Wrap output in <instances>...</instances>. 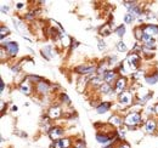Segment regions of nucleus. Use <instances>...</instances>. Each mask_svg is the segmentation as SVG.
Wrapping results in <instances>:
<instances>
[{
    "mask_svg": "<svg viewBox=\"0 0 158 148\" xmlns=\"http://www.w3.org/2000/svg\"><path fill=\"white\" fill-rule=\"evenodd\" d=\"M140 121H141V117H140L139 113H131V114H129L125 118V120H124V123L127 125H129V126H135V125L140 124Z\"/></svg>",
    "mask_w": 158,
    "mask_h": 148,
    "instance_id": "nucleus-1",
    "label": "nucleus"
},
{
    "mask_svg": "<svg viewBox=\"0 0 158 148\" xmlns=\"http://www.w3.org/2000/svg\"><path fill=\"white\" fill-rule=\"evenodd\" d=\"M6 49H7V51H9L10 55L15 56L17 54V51H19V45H17V43L11 41V43H7L6 44Z\"/></svg>",
    "mask_w": 158,
    "mask_h": 148,
    "instance_id": "nucleus-2",
    "label": "nucleus"
},
{
    "mask_svg": "<svg viewBox=\"0 0 158 148\" xmlns=\"http://www.w3.org/2000/svg\"><path fill=\"white\" fill-rule=\"evenodd\" d=\"M128 62H129L130 67H131L133 69H135V68L138 67V64H139V56L135 55V54L130 55V56H129V58H128Z\"/></svg>",
    "mask_w": 158,
    "mask_h": 148,
    "instance_id": "nucleus-3",
    "label": "nucleus"
},
{
    "mask_svg": "<svg viewBox=\"0 0 158 148\" xmlns=\"http://www.w3.org/2000/svg\"><path fill=\"white\" fill-rule=\"evenodd\" d=\"M80 74H90L95 72V67H85V66H80L76 69Z\"/></svg>",
    "mask_w": 158,
    "mask_h": 148,
    "instance_id": "nucleus-4",
    "label": "nucleus"
},
{
    "mask_svg": "<svg viewBox=\"0 0 158 148\" xmlns=\"http://www.w3.org/2000/svg\"><path fill=\"white\" fill-rule=\"evenodd\" d=\"M49 134H50V137H51L52 140H57L60 136H62L63 131L60 129V128H54V129H51V131H50Z\"/></svg>",
    "mask_w": 158,
    "mask_h": 148,
    "instance_id": "nucleus-5",
    "label": "nucleus"
},
{
    "mask_svg": "<svg viewBox=\"0 0 158 148\" xmlns=\"http://www.w3.org/2000/svg\"><path fill=\"white\" fill-rule=\"evenodd\" d=\"M142 40H143V43H145L147 46H150V47L155 46V40H153V38L151 37V35L142 33Z\"/></svg>",
    "mask_w": 158,
    "mask_h": 148,
    "instance_id": "nucleus-6",
    "label": "nucleus"
},
{
    "mask_svg": "<svg viewBox=\"0 0 158 148\" xmlns=\"http://www.w3.org/2000/svg\"><path fill=\"white\" fill-rule=\"evenodd\" d=\"M143 33L152 37L153 34H157L158 33V27H156V26H147V27H145Z\"/></svg>",
    "mask_w": 158,
    "mask_h": 148,
    "instance_id": "nucleus-7",
    "label": "nucleus"
},
{
    "mask_svg": "<svg viewBox=\"0 0 158 148\" xmlns=\"http://www.w3.org/2000/svg\"><path fill=\"white\" fill-rule=\"evenodd\" d=\"M69 146V141L67 140V138H64V140H59V141H56L55 143H54V147L55 148H67Z\"/></svg>",
    "mask_w": 158,
    "mask_h": 148,
    "instance_id": "nucleus-8",
    "label": "nucleus"
},
{
    "mask_svg": "<svg viewBox=\"0 0 158 148\" xmlns=\"http://www.w3.org/2000/svg\"><path fill=\"white\" fill-rule=\"evenodd\" d=\"M120 102L123 105H129L131 102V95L129 92H123L120 95Z\"/></svg>",
    "mask_w": 158,
    "mask_h": 148,
    "instance_id": "nucleus-9",
    "label": "nucleus"
},
{
    "mask_svg": "<svg viewBox=\"0 0 158 148\" xmlns=\"http://www.w3.org/2000/svg\"><path fill=\"white\" fill-rule=\"evenodd\" d=\"M43 55H44V57H46L48 60H50L54 56V51H52V49L50 46H46L45 49H43Z\"/></svg>",
    "mask_w": 158,
    "mask_h": 148,
    "instance_id": "nucleus-10",
    "label": "nucleus"
},
{
    "mask_svg": "<svg viewBox=\"0 0 158 148\" xmlns=\"http://www.w3.org/2000/svg\"><path fill=\"white\" fill-rule=\"evenodd\" d=\"M110 107H111V105L108 103V102H103L100 107H98V113H100V114H102V113H106V112L110 109Z\"/></svg>",
    "mask_w": 158,
    "mask_h": 148,
    "instance_id": "nucleus-11",
    "label": "nucleus"
},
{
    "mask_svg": "<svg viewBox=\"0 0 158 148\" xmlns=\"http://www.w3.org/2000/svg\"><path fill=\"white\" fill-rule=\"evenodd\" d=\"M60 114H61V112H60V108L59 107H54V108H51L50 112H49V115H50V118H59Z\"/></svg>",
    "mask_w": 158,
    "mask_h": 148,
    "instance_id": "nucleus-12",
    "label": "nucleus"
},
{
    "mask_svg": "<svg viewBox=\"0 0 158 148\" xmlns=\"http://www.w3.org/2000/svg\"><path fill=\"white\" fill-rule=\"evenodd\" d=\"M156 129V123L153 120H148L147 124H146V131L147 132H153Z\"/></svg>",
    "mask_w": 158,
    "mask_h": 148,
    "instance_id": "nucleus-13",
    "label": "nucleus"
},
{
    "mask_svg": "<svg viewBox=\"0 0 158 148\" xmlns=\"http://www.w3.org/2000/svg\"><path fill=\"white\" fill-rule=\"evenodd\" d=\"M100 34H101V35H110V34H111V28H110V26H108V24L103 26V27L100 29Z\"/></svg>",
    "mask_w": 158,
    "mask_h": 148,
    "instance_id": "nucleus-14",
    "label": "nucleus"
},
{
    "mask_svg": "<svg viewBox=\"0 0 158 148\" xmlns=\"http://www.w3.org/2000/svg\"><path fill=\"white\" fill-rule=\"evenodd\" d=\"M48 89H49L48 84H45V83H43V81H40L39 84H38V91H39V92H41V93L46 92Z\"/></svg>",
    "mask_w": 158,
    "mask_h": 148,
    "instance_id": "nucleus-15",
    "label": "nucleus"
},
{
    "mask_svg": "<svg viewBox=\"0 0 158 148\" xmlns=\"http://www.w3.org/2000/svg\"><path fill=\"white\" fill-rule=\"evenodd\" d=\"M124 88H125V79H119L118 81H117V91L118 92L123 91Z\"/></svg>",
    "mask_w": 158,
    "mask_h": 148,
    "instance_id": "nucleus-16",
    "label": "nucleus"
},
{
    "mask_svg": "<svg viewBox=\"0 0 158 148\" xmlns=\"http://www.w3.org/2000/svg\"><path fill=\"white\" fill-rule=\"evenodd\" d=\"M21 91L23 93H26V95H29V93H31V88H29V85H28L27 83H23V84L21 85Z\"/></svg>",
    "mask_w": 158,
    "mask_h": 148,
    "instance_id": "nucleus-17",
    "label": "nucleus"
},
{
    "mask_svg": "<svg viewBox=\"0 0 158 148\" xmlns=\"http://www.w3.org/2000/svg\"><path fill=\"white\" fill-rule=\"evenodd\" d=\"M96 140L99 141L100 143H103V145H106V143L110 142V137H107V136H101V135H98V136H96Z\"/></svg>",
    "mask_w": 158,
    "mask_h": 148,
    "instance_id": "nucleus-18",
    "label": "nucleus"
},
{
    "mask_svg": "<svg viewBox=\"0 0 158 148\" xmlns=\"http://www.w3.org/2000/svg\"><path fill=\"white\" fill-rule=\"evenodd\" d=\"M116 33H117V35H118V37H123V35H124V33H125V27H124V26L118 27V28L116 29Z\"/></svg>",
    "mask_w": 158,
    "mask_h": 148,
    "instance_id": "nucleus-19",
    "label": "nucleus"
},
{
    "mask_svg": "<svg viewBox=\"0 0 158 148\" xmlns=\"http://www.w3.org/2000/svg\"><path fill=\"white\" fill-rule=\"evenodd\" d=\"M158 80V74L157 75H153V76H146V81L150 83V84H155Z\"/></svg>",
    "mask_w": 158,
    "mask_h": 148,
    "instance_id": "nucleus-20",
    "label": "nucleus"
},
{
    "mask_svg": "<svg viewBox=\"0 0 158 148\" xmlns=\"http://www.w3.org/2000/svg\"><path fill=\"white\" fill-rule=\"evenodd\" d=\"M114 78V72H106L105 74V80L106 81H111Z\"/></svg>",
    "mask_w": 158,
    "mask_h": 148,
    "instance_id": "nucleus-21",
    "label": "nucleus"
},
{
    "mask_svg": "<svg viewBox=\"0 0 158 148\" xmlns=\"http://www.w3.org/2000/svg\"><path fill=\"white\" fill-rule=\"evenodd\" d=\"M110 120H111V123H112V124H114V125H117V126L122 124V120L119 119L118 117H112Z\"/></svg>",
    "mask_w": 158,
    "mask_h": 148,
    "instance_id": "nucleus-22",
    "label": "nucleus"
},
{
    "mask_svg": "<svg viewBox=\"0 0 158 148\" xmlns=\"http://www.w3.org/2000/svg\"><path fill=\"white\" fill-rule=\"evenodd\" d=\"M117 47H118L119 51H127V46H125V44L123 41H119L117 44Z\"/></svg>",
    "mask_w": 158,
    "mask_h": 148,
    "instance_id": "nucleus-23",
    "label": "nucleus"
},
{
    "mask_svg": "<svg viewBox=\"0 0 158 148\" xmlns=\"http://www.w3.org/2000/svg\"><path fill=\"white\" fill-rule=\"evenodd\" d=\"M7 33H9V29H7L6 27H1V38L7 35Z\"/></svg>",
    "mask_w": 158,
    "mask_h": 148,
    "instance_id": "nucleus-24",
    "label": "nucleus"
},
{
    "mask_svg": "<svg viewBox=\"0 0 158 148\" xmlns=\"http://www.w3.org/2000/svg\"><path fill=\"white\" fill-rule=\"evenodd\" d=\"M101 89H102L103 92H110V91H111V89H110V86H108L107 84H103V85L101 86Z\"/></svg>",
    "mask_w": 158,
    "mask_h": 148,
    "instance_id": "nucleus-25",
    "label": "nucleus"
},
{
    "mask_svg": "<svg viewBox=\"0 0 158 148\" xmlns=\"http://www.w3.org/2000/svg\"><path fill=\"white\" fill-rule=\"evenodd\" d=\"M133 19H134V17H133L130 14H129V15H127V16L124 17V21H125L127 23H130V22H133Z\"/></svg>",
    "mask_w": 158,
    "mask_h": 148,
    "instance_id": "nucleus-26",
    "label": "nucleus"
},
{
    "mask_svg": "<svg viewBox=\"0 0 158 148\" xmlns=\"http://www.w3.org/2000/svg\"><path fill=\"white\" fill-rule=\"evenodd\" d=\"M135 37L138 38V39H142V35H141V29L140 28H136V31H135Z\"/></svg>",
    "mask_w": 158,
    "mask_h": 148,
    "instance_id": "nucleus-27",
    "label": "nucleus"
},
{
    "mask_svg": "<svg viewBox=\"0 0 158 148\" xmlns=\"http://www.w3.org/2000/svg\"><path fill=\"white\" fill-rule=\"evenodd\" d=\"M105 47H106V45H105V43L100 40V41H99V49H100V50H103Z\"/></svg>",
    "mask_w": 158,
    "mask_h": 148,
    "instance_id": "nucleus-28",
    "label": "nucleus"
},
{
    "mask_svg": "<svg viewBox=\"0 0 158 148\" xmlns=\"http://www.w3.org/2000/svg\"><path fill=\"white\" fill-rule=\"evenodd\" d=\"M76 148H85V145H84V143H79Z\"/></svg>",
    "mask_w": 158,
    "mask_h": 148,
    "instance_id": "nucleus-29",
    "label": "nucleus"
},
{
    "mask_svg": "<svg viewBox=\"0 0 158 148\" xmlns=\"http://www.w3.org/2000/svg\"><path fill=\"white\" fill-rule=\"evenodd\" d=\"M119 135H120V137H124V136H125V134H124V131H122V130L119 131Z\"/></svg>",
    "mask_w": 158,
    "mask_h": 148,
    "instance_id": "nucleus-30",
    "label": "nucleus"
},
{
    "mask_svg": "<svg viewBox=\"0 0 158 148\" xmlns=\"http://www.w3.org/2000/svg\"><path fill=\"white\" fill-rule=\"evenodd\" d=\"M0 90H1V92L4 91V83L1 81V85H0Z\"/></svg>",
    "mask_w": 158,
    "mask_h": 148,
    "instance_id": "nucleus-31",
    "label": "nucleus"
},
{
    "mask_svg": "<svg viewBox=\"0 0 158 148\" xmlns=\"http://www.w3.org/2000/svg\"><path fill=\"white\" fill-rule=\"evenodd\" d=\"M119 148H130V147H129V146H128V145L125 143V145H122V146H120Z\"/></svg>",
    "mask_w": 158,
    "mask_h": 148,
    "instance_id": "nucleus-32",
    "label": "nucleus"
},
{
    "mask_svg": "<svg viewBox=\"0 0 158 148\" xmlns=\"http://www.w3.org/2000/svg\"><path fill=\"white\" fill-rule=\"evenodd\" d=\"M22 6H23V4H22V2H19V4H17V7H19V9H21Z\"/></svg>",
    "mask_w": 158,
    "mask_h": 148,
    "instance_id": "nucleus-33",
    "label": "nucleus"
},
{
    "mask_svg": "<svg viewBox=\"0 0 158 148\" xmlns=\"http://www.w3.org/2000/svg\"><path fill=\"white\" fill-rule=\"evenodd\" d=\"M12 111H14V112L17 111V107H16V106H14V107H12Z\"/></svg>",
    "mask_w": 158,
    "mask_h": 148,
    "instance_id": "nucleus-34",
    "label": "nucleus"
},
{
    "mask_svg": "<svg viewBox=\"0 0 158 148\" xmlns=\"http://www.w3.org/2000/svg\"><path fill=\"white\" fill-rule=\"evenodd\" d=\"M155 109H156V112H157V113H158V105H157V106H156V108H155Z\"/></svg>",
    "mask_w": 158,
    "mask_h": 148,
    "instance_id": "nucleus-35",
    "label": "nucleus"
}]
</instances>
